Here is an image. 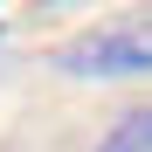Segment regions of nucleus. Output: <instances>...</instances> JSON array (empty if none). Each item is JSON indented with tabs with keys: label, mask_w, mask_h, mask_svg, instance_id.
<instances>
[{
	"label": "nucleus",
	"mask_w": 152,
	"mask_h": 152,
	"mask_svg": "<svg viewBox=\"0 0 152 152\" xmlns=\"http://www.w3.org/2000/svg\"><path fill=\"white\" fill-rule=\"evenodd\" d=\"M62 76H90V83H118V76H152V0L132 14H111L104 28H83L76 42L56 48Z\"/></svg>",
	"instance_id": "1"
},
{
	"label": "nucleus",
	"mask_w": 152,
	"mask_h": 152,
	"mask_svg": "<svg viewBox=\"0 0 152 152\" xmlns=\"http://www.w3.org/2000/svg\"><path fill=\"white\" fill-rule=\"evenodd\" d=\"M97 152H152V111H124L111 132H104Z\"/></svg>",
	"instance_id": "2"
},
{
	"label": "nucleus",
	"mask_w": 152,
	"mask_h": 152,
	"mask_svg": "<svg viewBox=\"0 0 152 152\" xmlns=\"http://www.w3.org/2000/svg\"><path fill=\"white\" fill-rule=\"evenodd\" d=\"M42 7H69V0H42Z\"/></svg>",
	"instance_id": "3"
}]
</instances>
